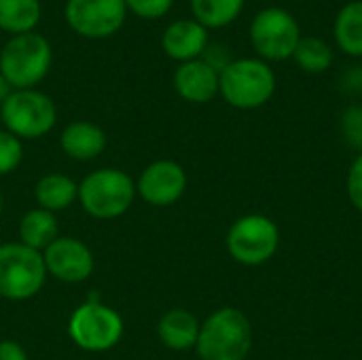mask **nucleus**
<instances>
[{
	"instance_id": "9",
	"label": "nucleus",
	"mask_w": 362,
	"mask_h": 360,
	"mask_svg": "<svg viewBox=\"0 0 362 360\" xmlns=\"http://www.w3.org/2000/svg\"><path fill=\"white\" fill-rule=\"evenodd\" d=\"M280 246L278 225L263 214H246L238 219L227 233V250L233 261L257 267L267 263Z\"/></svg>"
},
{
	"instance_id": "31",
	"label": "nucleus",
	"mask_w": 362,
	"mask_h": 360,
	"mask_svg": "<svg viewBox=\"0 0 362 360\" xmlns=\"http://www.w3.org/2000/svg\"><path fill=\"white\" fill-rule=\"evenodd\" d=\"M361 72H362V70H361Z\"/></svg>"
},
{
	"instance_id": "29",
	"label": "nucleus",
	"mask_w": 362,
	"mask_h": 360,
	"mask_svg": "<svg viewBox=\"0 0 362 360\" xmlns=\"http://www.w3.org/2000/svg\"><path fill=\"white\" fill-rule=\"evenodd\" d=\"M2 206H4V199H2V193H0V214H2Z\"/></svg>"
},
{
	"instance_id": "28",
	"label": "nucleus",
	"mask_w": 362,
	"mask_h": 360,
	"mask_svg": "<svg viewBox=\"0 0 362 360\" xmlns=\"http://www.w3.org/2000/svg\"><path fill=\"white\" fill-rule=\"evenodd\" d=\"M11 91H13V89H11V85H8V83L4 81V76L0 74V104L6 100V95H8Z\"/></svg>"
},
{
	"instance_id": "15",
	"label": "nucleus",
	"mask_w": 362,
	"mask_h": 360,
	"mask_svg": "<svg viewBox=\"0 0 362 360\" xmlns=\"http://www.w3.org/2000/svg\"><path fill=\"white\" fill-rule=\"evenodd\" d=\"M64 155L74 161H91L106 149V134L91 121H72L59 134Z\"/></svg>"
},
{
	"instance_id": "2",
	"label": "nucleus",
	"mask_w": 362,
	"mask_h": 360,
	"mask_svg": "<svg viewBox=\"0 0 362 360\" xmlns=\"http://www.w3.org/2000/svg\"><path fill=\"white\" fill-rule=\"evenodd\" d=\"M136 199L134 178L119 168H100L89 172L78 185L83 210L100 221L123 216Z\"/></svg>"
},
{
	"instance_id": "12",
	"label": "nucleus",
	"mask_w": 362,
	"mask_h": 360,
	"mask_svg": "<svg viewBox=\"0 0 362 360\" xmlns=\"http://www.w3.org/2000/svg\"><path fill=\"white\" fill-rule=\"evenodd\" d=\"M187 191V172L178 161L172 159H157L148 163L138 182L136 193L155 208H165L176 204Z\"/></svg>"
},
{
	"instance_id": "16",
	"label": "nucleus",
	"mask_w": 362,
	"mask_h": 360,
	"mask_svg": "<svg viewBox=\"0 0 362 360\" xmlns=\"http://www.w3.org/2000/svg\"><path fill=\"white\" fill-rule=\"evenodd\" d=\"M199 327L202 323L195 318V314L182 308H174L159 318L157 335L165 348L174 352H185V350L195 348L197 337H199Z\"/></svg>"
},
{
	"instance_id": "30",
	"label": "nucleus",
	"mask_w": 362,
	"mask_h": 360,
	"mask_svg": "<svg viewBox=\"0 0 362 360\" xmlns=\"http://www.w3.org/2000/svg\"><path fill=\"white\" fill-rule=\"evenodd\" d=\"M0 49H2V47H0Z\"/></svg>"
},
{
	"instance_id": "14",
	"label": "nucleus",
	"mask_w": 362,
	"mask_h": 360,
	"mask_svg": "<svg viewBox=\"0 0 362 360\" xmlns=\"http://www.w3.org/2000/svg\"><path fill=\"white\" fill-rule=\"evenodd\" d=\"M161 47L168 57L180 64L199 59L208 49V30L195 19H176L165 28Z\"/></svg>"
},
{
	"instance_id": "7",
	"label": "nucleus",
	"mask_w": 362,
	"mask_h": 360,
	"mask_svg": "<svg viewBox=\"0 0 362 360\" xmlns=\"http://www.w3.org/2000/svg\"><path fill=\"white\" fill-rule=\"evenodd\" d=\"M125 325L121 314L95 299L81 303L68 320V335L76 348L98 354L112 350L123 337Z\"/></svg>"
},
{
	"instance_id": "23",
	"label": "nucleus",
	"mask_w": 362,
	"mask_h": 360,
	"mask_svg": "<svg viewBox=\"0 0 362 360\" xmlns=\"http://www.w3.org/2000/svg\"><path fill=\"white\" fill-rule=\"evenodd\" d=\"M23 159V144L17 136L0 129V176H6L19 168Z\"/></svg>"
},
{
	"instance_id": "10",
	"label": "nucleus",
	"mask_w": 362,
	"mask_h": 360,
	"mask_svg": "<svg viewBox=\"0 0 362 360\" xmlns=\"http://www.w3.org/2000/svg\"><path fill=\"white\" fill-rule=\"evenodd\" d=\"M64 17L78 36L106 38L121 30L127 6L125 0H68Z\"/></svg>"
},
{
	"instance_id": "13",
	"label": "nucleus",
	"mask_w": 362,
	"mask_h": 360,
	"mask_svg": "<svg viewBox=\"0 0 362 360\" xmlns=\"http://www.w3.org/2000/svg\"><path fill=\"white\" fill-rule=\"evenodd\" d=\"M221 74L202 57L178 64L174 72V89L176 93L191 104H206L218 95Z\"/></svg>"
},
{
	"instance_id": "18",
	"label": "nucleus",
	"mask_w": 362,
	"mask_h": 360,
	"mask_svg": "<svg viewBox=\"0 0 362 360\" xmlns=\"http://www.w3.org/2000/svg\"><path fill=\"white\" fill-rule=\"evenodd\" d=\"M59 238V225L53 212L42 208L28 210L19 221V242L42 252L53 240Z\"/></svg>"
},
{
	"instance_id": "22",
	"label": "nucleus",
	"mask_w": 362,
	"mask_h": 360,
	"mask_svg": "<svg viewBox=\"0 0 362 360\" xmlns=\"http://www.w3.org/2000/svg\"><path fill=\"white\" fill-rule=\"evenodd\" d=\"M293 59L301 70L312 72V74H320V72L331 68L333 49L320 36H301V40L293 53Z\"/></svg>"
},
{
	"instance_id": "27",
	"label": "nucleus",
	"mask_w": 362,
	"mask_h": 360,
	"mask_svg": "<svg viewBox=\"0 0 362 360\" xmlns=\"http://www.w3.org/2000/svg\"><path fill=\"white\" fill-rule=\"evenodd\" d=\"M0 360H28V352L23 350L21 344L13 339H2L0 342Z\"/></svg>"
},
{
	"instance_id": "11",
	"label": "nucleus",
	"mask_w": 362,
	"mask_h": 360,
	"mask_svg": "<svg viewBox=\"0 0 362 360\" xmlns=\"http://www.w3.org/2000/svg\"><path fill=\"white\" fill-rule=\"evenodd\" d=\"M42 261L47 267V276L66 284L85 282L95 267L89 246L72 236H59L57 240H53L42 250Z\"/></svg>"
},
{
	"instance_id": "25",
	"label": "nucleus",
	"mask_w": 362,
	"mask_h": 360,
	"mask_svg": "<svg viewBox=\"0 0 362 360\" xmlns=\"http://www.w3.org/2000/svg\"><path fill=\"white\" fill-rule=\"evenodd\" d=\"M174 0H125L127 13L140 19H161L172 8Z\"/></svg>"
},
{
	"instance_id": "26",
	"label": "nucleus",
	"mask_w": 362,
	"mask_h": 360,
	"mask_svg": "<svg viewBox=\"0 0 362 360\" xmlns=\"http://www.w3.org/2000/svg\"><path fill=\"white\" fill-rule=\"evenodd\" d=\"M346 187H348V197H350L352 206L358 212H362V153L354 159V163H352V168L348 172Z\"/></svg>"
},
{
	"instance_id": "20",
	"label": "nucleus",
	"mask_w": 362,
	"mask_h": 360,
	"mask_svg": "<svg viewBox=\"0 0 362 360\" xmlns=\"http://www.w3.org/2000/svg\"><path fill=\"white\" fill-rule=\"evenodd\" d=\"M40 15V0H0V30L13 36L34 32Z\"/></svg>"
},
{
	"instance_id": "5",
	"label": "nucleus",
	"mask_w": 362,
	"mask_h": 360,
	"mask_svg": "<svg viewBox=\"0 0 362 360\" xmlns=\"http://www.w3.org/2000/svg\"><path fill=\"white\" fill-rule=\"evenodd\" d=\"M47 267L42 252L21 244H0V297L6 301H28L42 291Z\"/></svg>"
},
{
	"instance_id": "17",
	"label": "nucleus",
	"mask_w": 362,
	"mask_h": 360,
	"mask_svg": "<svg viewBox=\"0 0 362 360\" xmlns=\"http://www.w3.org/2000/svg\"><path fill=\"white\" fill-rule=\"evenodd\" d=\"M34 197L38 202V208L55 214L70 208L78 199V185L66 174L51 172L36 182Z\"/></svg>"
},
{
	"instance_id": "24",
	"label": "nucleus",
	"mask_w": 362,
	"mask_h": 360,
	"mask_svg": "<svg viewBox=\"0 0 362 360\" xmlns=\"http://www.w3.org/2000/svg\"><path fill=\"white\" fill-rule=\"evenodd\" d=\"M341 134L344 140L362 153V104H352L341 115Z\"/></svg>"
},
{
	"instance_id": "8",
	"label": "nucleus",
	"mask_w": 362,
	"mask_h": 360,
	"mask_svg": "<svg viewBox=\"0 0 362 360\" xmlns=\"http://www.w3.org/2000/svg\"><path fill=\"white\" fill-rule=\"evenodd\" d=\"M301 40V28L293 13L280 6L263 8L250 23V42L263 62H282L293 57Z\"/></svg>"
},
{
	"instance_id": "21",
	"label": "nucleus",
	"mask_w": 362,
	"mask_h": 360,
	"mask_svg": "<svg viewBox=\"0 0 362 360\" xmlns=\"http://www.w3.org/2000/svg\"><path fill=\"white\" fill-rule=\"evenodd\" d=\"M246 0H191V11L193 19L202 23L206 30H216L233 23Z\"/></svg>"
},
{
	"instance_id": "3",
	"label": "nucleus",
	"mask_w": 362,
	"mask_h": 360,
	"mask_svg": "<svg viewBox=\"0 0 362 360\" xmlns=\"http://www.w3.org/2000/svg\"><path fill=\"white\" fill-rule=\"evenodd\" d=\"M51 42L38 34H17L0 49V74L11 89H34L51 70Z\"/></svg>"
},
{
	"instance_id": "19",
	"label": "nucleus",
	"mask_w": 362,
	"mask_h": 360,
	"mask_svg": "<svg viewBox=\"0 0 362 360\" xmlns=\"http://www.w3.org/2000/svg\"><path fill=\"white\" fill-rule=\"evenodd\" d=\"M335 42L352 57H362V0L341 6L335 17Z\"/></svg>"
},
{
	"instance_id": "6",
	"label": "nucleus",
	"mask_w": 362,
	"mask_h": 360,
	"mask_svg": "<svg viewBox=\"0 0 362 360\" xmlns=\"http://www.w3.org/2000/svg\"><path fill=\"white\" fill-rule=\"evenodd\" d=\"M4 129L19 140H36L47 136L57 123L53 100L38 89H13L0 104Z\"/></svg>"
},
{
	"instance_id": "1",
	"label": "nucleus",
	"mask_w": 362,
	"mask_h": 360,
	"mask_svg": "<svg viewBox=\"0 0 362 360\" xmlns=\"http://www.w3.org/2000/svg\"><path fill=\"white\" fill-rule=\"evenodd\" d=\"M252 348V327L238 308H218L199 327L195 344L202 360H246Z\"/></svg>"
},
{
	"instance_id": "4",
	"label": "nucleus",
	"mask_w": 362,
	"mask_h": 360,
	"mask_svg": "<svg viewBox=\"0 0 362 360\" xmlns=\"http://www.w3.org/2000/svg\"><path fill=\"white\" fill-rule=\"evenodd\" d=\"M218 93L233 108L255 110L267 104L276 93V74L272 66L259 57L233 59L221 72Z\"/></svg>"
}]
</instances>
